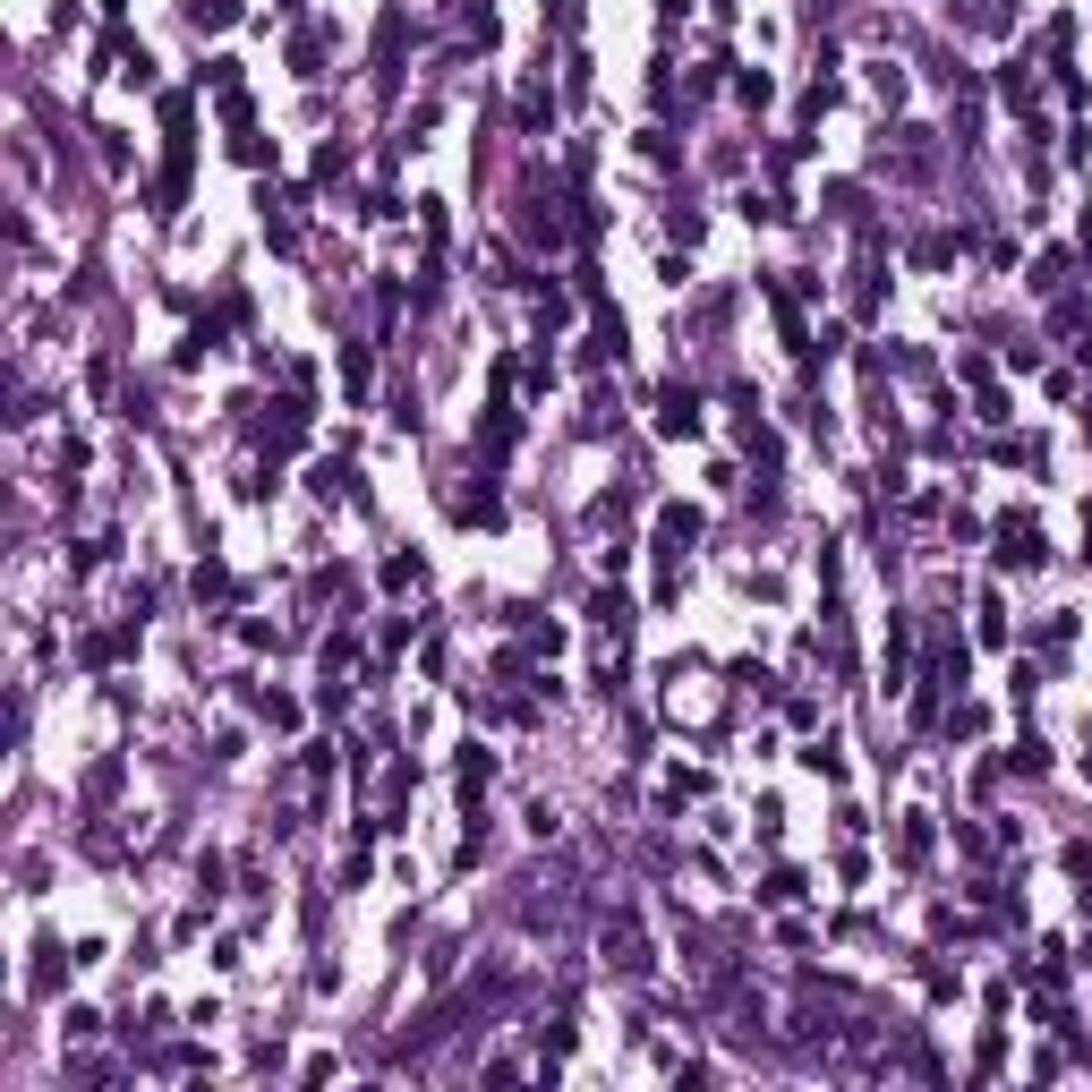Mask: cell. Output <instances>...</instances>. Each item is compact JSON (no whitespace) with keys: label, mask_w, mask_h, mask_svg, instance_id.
Returning <instances> with one entry per match:
<instances>
[{"label":"cell","mask_w":1092,"mask_h":1092,"mask_svg":"<svg viewBox=\"0 0 1092 1092\" xmlns=\"http://www.w3.org/2000/svg\"><path fill=\"white\" fill-rule=\"evenodd\" d=\"M657 427H666V436H700V402H691V393L674 384L666 402H657Z\"/></svg>","instance_id":"1"},{"label":"cell","mask_w":1092,"mask_h":1092,"mask_svg":"<svg viewBox=\"0 0 1092 1092\" xmlns=\"http://www.w3.org/2000/svg\"><path fill=\"white\" fill-rule=\"evenodd\" d=\"M998 564H1042V529H1033V521H1007V529H998Z\"/></svg>","instance_id":"2"},{"label":"cell","mask_w":1092,"mask_h":1092,"mask_svg":"<svg viewBox=\"0 0 1092 1092\" xmlns=\"http://www.w3.org/2000/svg\"><path fill=\"white\" fill-rule=\"evenodd\" d=\"M34 990H60V947H34Z\"/></svg>","instance_id":"3"},{"label":"cell","mask_w":1092,"mask_h":1092,"mask_svg":"<svg viewBox=\"0 0 1092 1092\" xmlns=\"http://www.w3.org/2000/svg\"><path fill=\"white\" fill-rule=\"evenodd\" d=\"M240 17V0H196V26H230Z\"/></svg>","instance_id":"4"},{"label":"cell","mask_w":1092,"mask_h":1092,"mask_svg":"<svg viewBox=\"0 0 1092 1092\" xmlns=\"http://www.w3.org/2000/svg\"><path fill=\"white\" fill-rule=\"evenodd\" d=\"M103 9H112V17H120V0H103Z\"/></svg>","instance_id":"5"},{"label":"cell","mask_w":1092,"mask_h":1092,"mask_svg":"<svg viewBox=\"0 0 1092 1092\" xmlns=\"http://www.w3.org/2000/svg\"><path fill=\"white\" fill-rule=\"evenodd\" d=\"M1084 777H1092V768H1084Z\"/></svg>","instance_id":"6"}]
</instances>
